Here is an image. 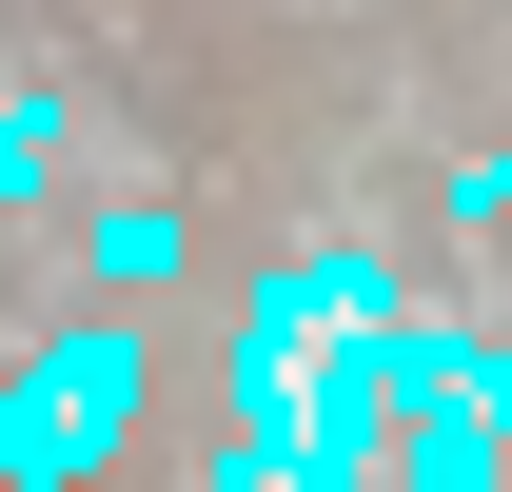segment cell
Instances as JSON below:
<instances>
[{
	"label": "cell",
	"instance_id": "cell-1",
	"mask_svg": "<svg viewBox=\"0 0 512 492\" xmlns=\"http://www.w3.org/2000/svg\"><path fill=\"white\" fill-rule=\"evenodd\" d=\"M138 394H158V335L138 315L79 296L60 335H20V374H0V492H99L119 433H138Z\"/></svg>",
	"mask_w": 512,
	"mask_h": 492
},
{
	"label": "cell",
	"instance_id": "cell-2",
	"mask_svg": "<svg viewBox=\"0 0 512 492\" xmlns=\"http://www.w3.org/2000/svg\"><path fill=\"white\" fill-rule=\"evenodd\" d=\"M178 197H99V217H79V296H178Z\"/></svg>",
	"mask_w": 512,
	"mask_h": 492
},
{
	"label": "cell",
	"instance_id": "cell-3",
	"mask_svg": "<svg viewBox=\"0 0 512 492\" xmlns=\"http://www.w3.org/2000/svg\"><path fill=\"white\" fill-rule=\"evenodd\" d=\"M60 158H79V99H20V119H0V217H40Z\"/></svg>",
	"mask_w": 512,
	"mask_h": 492
},
{
	"label": "cell",
	"instance_id": "cell-4",
	"mask_svg": "<svg viewBox=\"0 0 512 492\" xmlns=\"http://www.w3.org/2000/svg\"><path fill=\"white\" fill-rule=\"evenodd\" d=\"M453 217H512V138H493V158H453Z\"/></svg>",
	"mask_w": 512,
	"mask_h": 492
},
{
	"label": "cell",
	"instance_id": "cell-5",
	"mask_svg": "<svg viewBox=\"0 0 512 492\" xmlns=\"http://www.w3.org/2000/svg\"><path fill=\"white\" fill-rule=\"evenodd\" d=\"M20 99H40V79H20V60H0V119H20Z\"/></svg>",
	"mask_w": 512,
	"mask_h": 492
}]
</instances>
